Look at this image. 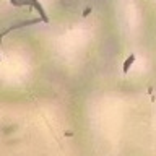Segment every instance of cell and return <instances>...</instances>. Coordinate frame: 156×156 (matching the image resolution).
Here are the masks:
<instances>
[{"instance_id":"cell-1","label":"cell","mask_w":156,"mask_h":156,"mask_svg":"<svg viewBox=\"0 0 156 156\" xmlns=\"http://www.w3.org/2000/svg\"><path fill=\"white\" fill-rule=\"evenodd\" d=\"M133 60H135V55H130L129 58H127V62L124 63V72H127V70H129V68H130V65L133 63Z\"/></svg>"}]
</instances>
